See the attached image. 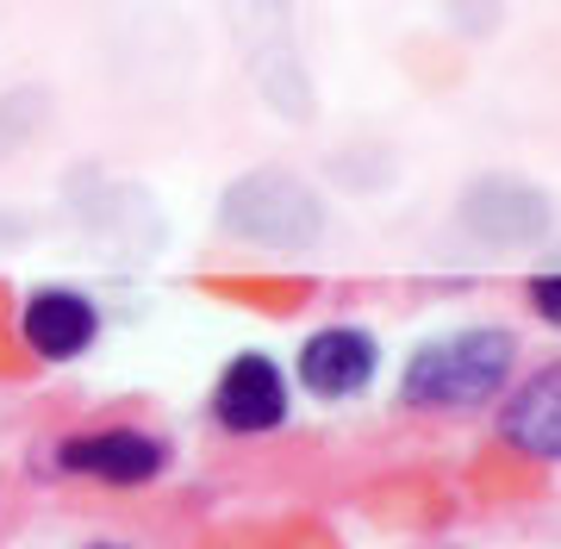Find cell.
Returning a JSON list of instances; mask_svg holds the SVG:
<instances>
[{
    "instance_id": "6da1fadb",
    "label": "cell",
    "mask_w": 561,
    "mask_h": 549,
    "mask_svg": "<svg viewBox=\"0 0 561 549\" xmlns=\"http://www.w3.org/2000/svg\"><path fill=\"white\" fill-rule=\"evenodd\" d=\"M518 368V338L505 325H456L419 344L400 368L405 412H474L500 400Z\"/></svg>"
},
{
    "instance_id": "7a4b0ae2",
    "label": "cell",
    "mask_w": 561,
    "mask_h": 549,
    "mask_svg": "<svg viewBox=\"0 0 561 549\" xmlns=\"http://www.w3.org/2000/svg\"><path fill=\"white\" fill-rule=\"evenodd\" d=\"M50 468L62 481H94V488L138 493L169 474V444L144 425H94V431H69L50 449Z\"/></svg>"
},
{
    "instance_id": "3957f363",
    "label": "cell",
    "mask_w": 561,
    "mask_h": 549,
    "mask_svg": "<svg viewBox=\"0 0 561 549\" xmlns=\"http://www.w3.org/2000/svg\"><path fill=\"white\" fill-rule=\"evenodd\" d=\"M294 419V381L268 350H238L213 381V425L225 437H275Z\"/></svg>"
},
{
    "instance_id": "277c9868",
    "label": "cell",
    "mask_w": 561,
    "mask_h": 549,
    "mask_svg": "<svg viewBox=\"0 0 561 549\" xmlns=\"http://www.w3.org/2000/svg\"><path fill=\"white\" fill-rule=\"evenodd\" d=\"M381 375V344L368 325H319L300 338V356H294V381L324 400V407H343L368 393V381Z\"/></svg>"
},
{
    "instance_id": "5b68a950",
    "label": "cell",
    "mask_w": 561,
    "mask_h": 549,
    "mask_svg": "<svg viewBox=\"0 0 561 549\" xmlns=\"http://www.w3.org/2000/svg\"><path fill=\"white\" fill-rule=\"evenodd\" d=\"M101 306L88 300L81 287H38L32 300L20 306V338L38 363H81L88 350L101 344Z\"/></svg>"
},
{
    "instance_id": "8992f818",
    "label": "cell",
    "mask_w": 561,
    "mask_h": 549,
    "mask_svg": "<svg viewBox=\"0 0 561 549\" xmlns=\"http://www.w3.org/2000/svg\"><path fill=\"white\" fill-rule=\"evenodd\" d=\"M500 444L518 449L524 462H556L561 456V368L542 363L524 381L505 387L500 400Z\"/></svg>"
},
{
    "instance_id": "52a82bcc",
    "label": "cell",
    "mask_w": 561,
    "mask_h": 549,
    "mask_svg": "<svg viewBox=\"0 0 561 549\" xmlns=\"http://www.w3.org/2000/svg\"><path fill=\"white\" fill-rule=\"evenodd\" d=\"M524 294H530V312H537L542 325H556V319H561V275H556V268L530 275V287H524Z\"/></svg>"
},
{
    "instance_id": "ba28073f",
    "label": "cell",
    "mask_w": 561,
    "mask_h": 549,
    "mask_svg": "<svg viewBox=\"0 0 561 549\" xmlns=\"http://www.w3.org/2000/svg\"><path fill=\"white\" fill-rule=\"evenodd\" d=\"M88 549H131V544H88Z\"/></svg>"
}]
</instances>
